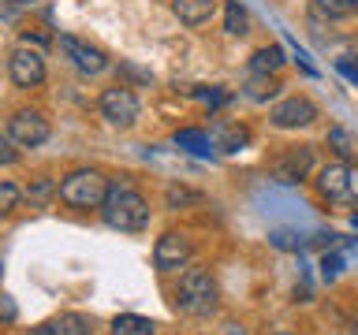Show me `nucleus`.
Instances as JSON below:
<instances>
[{
    "label": "nucleus",
    "mask_w": 358,
    "mask_h": 335,
    "mask_svg": "<svg viewBox=\"0 0 358 335\" xmlns=\"http://www.w3.org/2000/svg\"><path fill=\"white\" fill-rule=\"evenodd\" d=\"M97 212L112 231L138 234V231L150 228V201H145L131 183H108V194H105Z\"/></svg>",
    "instance_id": "nucleus-1"
},
{
    "label": "nucleus",
    "mask_w": 358,
    "mask_h": 335,
    "mask_svg": "<svg viewBox=\"0 0 358 335\" xmlns=\"http://www.w3.org/2000/svg\"><path fill=\"white\" fill-rule=\"evenodd\" d=\"M172 306L183 313V317H209L220 306V287L206 268H183L179 272V283L172 290Z\"/></svg>",
    "instance_id": "nucleus-2"
},
{
    "label": "nucleus",
    "mask_w": 358,
    "mask_h": 335,
    "mask_svg": "<svg viewBox=\"0 0 358 335\" xmlns=\"http://www.w3.org/2000/svg\"><path fill=\"white\" fill-rule=\"evenodd\" d=\"M56 194H60L64 205L71 209H101V201L108 194V179L97 172V168H78V172L64 175L60 186H56Z\"/></svg>",
    "instance_id": "nucleus-3"
},
{
    "label": "nucleus",
    "mask_w": 358,
    "mask_h": 335,
    "mask_svg": "<svg viewBox=\"0 0 358 335\" xmlns=\"http://www.w3.org/2000/svg\"><path fill=\"white\" fill-rule=\"evenodd\" d=\"M97 108H101V116H105L108 127H120V131L134 127V123H138V112H142L134 89H127V86H108L105 94H101Z\"/></svg>",
    "instance_id": "nucleus-4"
},
{
    "label": "nucleus",
    "mask_w": 358,
    "mask_h": 335,
    "mask_svg": "<svg viewBox=\"0 0 358 335\" xmlns=\"http://www.w3.org/2000/svg\"><path fill=\"white\" fill-rule=\"evenodd\" d=\"M190 257H194V246H190V239L183 231H164L153 246V268L161 276L183 272V268L190 265Z\"/></svg>",
    "instance_id": "nucleus-5"
},
{
    "label": "nucleus",
    "mask_w": 358,
    "mask_h": 335,
    "mask_svg": "<svg viewBox=\"0 0 358 335\" xmlns=\"http://www.w3.org/2000/svg\"><path fill=\"white\" fill-rule=\"evenodd\" d=\"M8 138L15 142L19 149H38V145L49 142V119H45L38 108H19V112H11V119H8Z\"/></svg>",
    "instance_id": "nucleus-6"
},
{
    "label": "nucleus",
    "mask_w": 358,
    "mask_h": 335,
    "mask_svg": "<svg viewBox=\"0 0 358 335\" xmlns=\"http://www.w3.org/2000/svg\"><path fill=\"white\" fill-rule=\"evenodd\" d=\"M355 172L347 168V161H329L317 168V179H313V186H317V194L324 201H347L355 194Z\"/></svg>",
    "instance_id": "nucleus-7"
},
{
    "label": "nucleus",
    "mask_w": 358,
    "mask_h": 335,
    "mask_svg": "<svg viewBox=\"0 0 358 335\" xmlns=\"http://www.w3.org/2000/svg\"><path fill=\"white\" fill-rule=\"evenodd\" d=\"M8 75L19 89H34L45 82V56L30 45H19L15 52L8 56Z\"/></svg>",
    "instance_id": "nucleus-8"
},
{
    "label": "nucleus",
    "mask_w": 358,
    "mask_h": 335,
    "mask_svg": "<svg viewBox=\"0 0 358 335\" xmlns=\"http://www.w3.org/2000/svg\"><path fill=\"white\" fill-rule=\"evenodd\" d=\"M313 172V145H287L273 161V175L280 183H302Z\"/></svg>",
    "instance_id": "nucleus-9"
},
{
    "label": "nucleus",
    "mask_w": 358,
    "mask_h": 335,
    "mask_svg": "<svg viewBox=\"0 0 358 335\" xmlns=\"http://www.w3.org/2000/svg\"><path fill=\"white\" fill-rule=\"evenodd\" d=\"M60 49H64V56H67V60H71L83 75H101V71L108 67V56L101 52L97 45L75 38V34H60Z\"/></svg>",
    "instance_id": "nucleus-10"
},
{
    "label": "nucleus",
    "mask_w": 358,
    "mask_h": 335,
    "mask_svg": "<svg viewBox=\"0 0 358 335\" xmlns=\"http://www.w3.org/2000/svg\"><path fill=\"white\" fill-rule=\"evenodd\" d=\"M268 119H273V127H280V131L310 127V123L317 119V105H313L310 97H284L273 112H268Z\"/></svg>",
    "instance_id": "nucleus-11"
},
{
    "label": "nucleus",
    "mask_w": 358,
    "mask_h": 335,
    "mask_svg": "<svg viewBox=\"0 0 358 335\" xmlns=\"http://www.w3.org/2000/svg\"><path fill=\"white\" fill-rule=\"evenodd\" d=\"M90 332H94V320L90 317H83V313H60V317L30 328L27 335H90Z\"/></svg>",
    "instance_id": "nucleus-12"
},
{
    "label": "nucleus",
    "mask_w": 358,
    "mask_h": 335,
    "mask_svg": "<svg viewBox=\"0 0 358 335\" xmlns=\"http://www.w3.org/2000/svg\"><path fill=\"white\" fill-rule=\"evenodd\" d=\"M209 138H213V149L239 153V149H246V142H250V131H246L243 123H217Z\"/></svg>",
    "instance_id": "nucleus-13"
},
{
    "label": "nucleus",
    "mask_w": 358,
    "mask_h": 335,
    "mask_svg": "<svg viewBox=\"0 0 358 335\" xmlns=\"http://www.w3.org/2000/svg\"><path fill=\"white\" fill-rule=\"evenodd\" d=\"M217 4L220 0H172V11H176V19L183 22V27H201V22L213 19Z\"/></svg>",
    "instance_id": "nucleus-14"
},
{
    "label": "nucleus",
    "mask_w": 358,
    "mask_h": 335,
    "mask_svg": "<svg viewBox=\"0 0 358 335\" xmlns=\"http://www.w3.org/2000/svg\"><path fill=\"white\" fill-rule=\"evenodd\" d=\"M108 335H157V324L138 313H120V317H112Z\"/></svg>",
    "instance_id": "nucleus-15"
},
{
    "label": "nucleus",
    "mask_w": 358,
    "mask_h": 335,
    "mask_svg": "<svg viewBox=\"0 0 358 335\" xmlns=\"http://www.w3.org/2000/svg\"><path fill=\"white\" fill-rule=\"evenodd\" d=\"M310 11H313L317 19H329V22L351 19V15H358V0H313Z\"/></svg>",
    "instance_id": "nucleus-16"
},
{
    "label": "nucleus",
    "mask_w": 358,
    "mask_h": 335,
    "mask_svg": "<svg viewBox=\"0 0 358 335\" xmlns=\"http://www.w3.org/2000/svg\"><path fill=\"white\" fill-rule=\"evenodd\" d=\"M284 67V49L280 45H265L250 56V75H276Z\"/></svg>",
    "instance_id": "nucleus-17"
},
{
    "label": "nucleus",
    "mask_w": 358,
    "mask_h": 335,
    "mask_svg": "<svg viewBox=\"0 0 358 335\" xmlns=\"http://www.w3.org/2000/svg\"><path fill=\"white\" fill-rule=\"evenodd\" d=\"M172 142L179 145V149H187V153H198V156H206L213 149V138L206 131H198V127H183V131H176L172 134Z\"/></svg>",
    "instance_id": "nucleus-18"
},
{
    "label": "nucleus",
    "mask_w": 358,
    "mask_h": 335,
    "mask_svg": "<svg viewBox=\"0 0 358 335\" xmlns=\"http://www.w3.org/2000/svg\"><path fill=\"white\" fill-rule=\"evenodd\" d=\"M224 30H228L231 38L250 34V11H246L239 0H228V4H224Z\"/></svg>",
    "instance_id": "nucleus-19"
},
{
    "label": "nucleus",
    "mask_w": 358,
    "mask_h": 335,
    "mask_svg": "<svg viewBox=\"0 0 358 335\" xmlns=\"http://www.w3.org/2000/svg\"><path fill=\"white\" fill-rule=\"evenodd\" d=\"M280 89H284V86H280L273 75H254L250 82H246V97H250V100H268V97H276Z\"/></svg>",
    "instance_id": "nucleus-20"
},
{
    "label": "nucleus",
    "mask_w": 358,
    "mask_h": 335,
    "mask_svg": "<svg viewBox=\"0 0 358 335\" xmlns=\"http://www.w3.org/2000/svg\"><path fill=\"white\" fill-rule=\"evenodd\" d=\"M329 145L336 149V156H340V161H351V156H358V142L351 138V131H343V127H329Z\"/></svg>",
    "instance_id": "nucleus-21"
},
{
    "label": "nucleus",
    "mask_w": 358,
    "mask_h": 335,
    "mask_svg": "<svg viewBox=\"0 0 358 335\" xmlns=\"http://www.w3.org/2000/svg\"><path fill=\"white\" fill-rule=\"evenodd\" d=\"M19 198H22V190L11 183V179H0V216H8V212L19 205Z\"/></svg>",
    "instance_id": "nucleus-22"
},
{
    "label": "nucleus",
    "mask_w": 358,
    "mask_h": 335,
    "mask_svg": "<svg viewBox=\"0 0 358 335\" xmlns=\"http://www.w3.org/2000/svg\"><path fill=\"white\" fill-rule=\"evenodd\" d=\"M15 317H19L15 298H11L8 290H0V328H4V324H15Z\"/></svg>",
    "instance_id": "nucleus-23"
},
{
    "label": "nucleus",
    "mask_w": 358,
    "mask_h": 335,
    "mask_svg": "<svg viewBox=\"0 0 358 335\" xmlns=\"http://www.w3.org/2000/svg\"><path fill=\"white\" fill-rule=\"evenodd\" d=\"M19 161V145L8 138V134H0V168H8V164H15Z\"/></svg>",
    "instance_id": "nucleus-24"
},
{
    "label": "nucleus",
    "mask_w": 358,
    "mask_h": 335,
    "mask_svg": "<svg viewBox=\"0 0 358 335\" xmlns=\"http://www.w3.org/2000/svg\"><path fill=\"white\" fill-rule=\"evenodd\" d=\"M321 272H324V279H336V276H340L343 272V257L340 253H324V261H321Z\"/></svg>",
    "instance_id": "nucleus-25"
},
{
    "label": "nucleus",
    "mask_w": 358,
    "mask_h": 335,
    "mask_svg": "<svg viewBox=\"0 0 358 335\" xmlns=\"http://www.w3.org/2000/svg\"><path fill=\"white\" fill-rule=\"evenodd\" d=\"M201 100H206V105L209 108H217V105H224V100H228V94H224V89L220 86H213V89H201V94H198Z\"/></svg>",
    "instance_id": "nucleus-26"
},
{
    "label": "nucleus",
    "mask_w": 358,
    "mask_h": 335,
    "mask_svg": "<svg viewBox=\"0 0 358 335\" xmlns=\"http://www.w3.org/2000/svg\"><path fill=\"white\" fill-rule=\"evenodd\" d=\"M187 201H198V194H190V190H168V205H187Z\"/></svg>",
    "instance_id": "nucleus-27"
},
{
    "label": "nucleus",
    "mask_w": 358,
    "mask_h": 335,
    "mask_svg": "<svg viewBox=\"0 0 358 335\" xmlns=\"http://www.w3.org/2000/svg\"><path fill=\"white\" fill-rule=\"evenodd\" d=\"M336 67H340V75H347L351 82H358V64H355V56H347V60H340Z\"/></svg>",
    "instance_id": "nucleus-28"
},
{
    "label": "nucleus",
    "mask_w": 358,
    "mask_h": 335,
    "mask_svg": "<svg viewBox=\"0 0 358 335\" xmlns=\"http://www.w3.org/2000/svg\"><path fill=\"white\" fill-rule=\"evenodd\" d=\"M8 4H15V8H27V4H34V0H8Z\"/></svg>",
    "instance_id": "nucleus-29"
},
{
    "label": "nucleus",
    "mask_w": 358,
    "mask_h": 335,
    "mask_svg": "<svg viewBox=\"0 0 358 335\" xmlns=\"http://www.w3.org/2000/svg\"><path fill=\"white\" fill-rule=\"evenodd\" d=\"M355 228H358V212H355Z\"/></svg>",
    "instance_id": "nucleus-30"
},
{
    "label": "nucleus",
    "mask_w": 358,
    "mask_h": 335,
    "mask_svg": "<svg viewBox=\"0 0 358 335\" xmlns=\"http://www.w3.org/2000/svg\"><path fill=\"white\" fill-rule=\"evenodd\" d=\"M276 335H291V332H276Z\"/></svg>",
    "instance_id": "nucleus-31"
},
{
    "label": "nucleus",
    "mask_w": 358,
    "mask_h": 335,
    "mask_svg": "<svg viewBox=\"0 0 358 335\" xmlns=\"http://www.w3.org/2000/svg\"><path fill=\"white\" fill-rule=\"evenodd\" d=\"M355 335H358V320H355Z\"/></svg>",
    "instance_id": "nucleus-32"
},
{
    "label": "nucleus",
    "mask_w": 358,
    "mask_h": 335,
    "mask_svg": "<svg viewBox=\"0 0 358 335\" xmlns=\"http://www.w3.org/2000/svg\"><path fill=\"white\" fill-rule=\"evenodd\" d=\"M0 272H4V261H0Z\"/></svg>",
    "instance_id": "nucleus-33"
}]
</instances>
